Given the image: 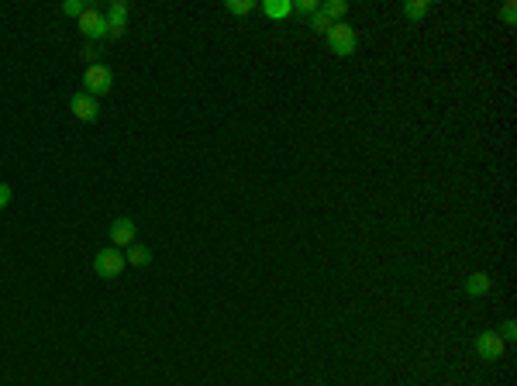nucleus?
<instances>
[{
  "label": "nucleus",
  "instance_id": "f03ea898",
  "mask_svg": "<svg viewBox=\"0 0 517 386\" xmlns=\"http://www.w3.org/2000/svg\"><path fill=\"white\" fill-rule=\"evenodd\" d=\"M110 86H114V73H110V66H86V73H83V90L90 93V97H101V93H110Z\"/></svg>",
  "mask_w": 517,
  "mask_h": 386
},
{
  "label": "nucleus",
  "instance_id": "6e6552de",
  "mask_svg": "<svg viewBox=\"0 0 517 386\" xmlns=\"http://www.w3.org/2000/svg\"><path fill=\"white\" fill-rule=\"evenodd\" d=\"M135 234H138L135 217H118V221H110V242H114V245L128 249L131 242H135Z\"/></svg>",
  "mask_w": 517,
  "mask_h": 386
},
{
  "label": "nucleus",
  "instance_id": "1a4fd4ad",
  "mask_svg": "<svg viewBox=\"0 0 517 386\" xmlns=\"http://www.w3.org/2000/svg\"><path fill=\"white\" fill-rule=\"evenodd\" d=\"M490 286H493V280L487 273H472V276L465 280V293H469V297H483V293H490Z\"/></svg>",
  "mask_w": 517,
  "mask_h": 386
},
{
  "label": "nucleus",
  "instance_id": "f257e3e1",
  "mask_svg": "<svg viewBox=\"0 0 517 386\" xmlns=\"http://www.w3.org/2000/svg\"><path fill=\"white\" fill-rule=\"evenodd\" d=\"M324 38H328V45H331V52H335V55H352V52L359 49L356 28L345 25V21H335V25H331V31H328Z\"/></svg>",
  "mask_w": 517,
  "mask_h": 386
},
{
  "label": "nucleus",
  "instance_id": "9d476101",
  "mask_svg": "<svg viewBox=\"0 0 517 386\" xmlns=\"http://www.w3.org/2000/svg\"><path fill=\"white\" fill-rule=\"evenodd\" d=\"M125 262H131V266H149V262H152V252H149L142 242H131L128 252H125Z\"/></svg>",
  "mask_w": 517,
  "mask_h": 386
},
{
  "label": "nucleus",
  "instance_id": "412c9836",
  "mask_svg": "<svg viewBox=\"0 0 517 386\" xmlns=\"http://www.w3.org/2000/svg\"><path fill=\"white\" fill-rule=\"evenodd\" d=\"M7 204H11V186H7V183H0V210H4Z\"/></svg>",
  "mask_w": 517,
  "mask_h": 386
},
{
  "label": "nucleus",
  "instance_id": "423d86ee",
  "mask_svg": "<svg viewBox=\"0 0 517 386\" xmlns=\"http://www.w3.org/2000/svg\"><path fill=\"white\" fill-rule=\"evenodd\" d=\"M103 18H107V38H121L128 31V4L125 0H114Z\"/></svg>",
  "mask_w": 517,
  "mask_h": 386
},
{
  "label": "nucleus",
  "instance_id": "39448f33",
  "mask_svg": "<svg viewBox=\"0 0 517 386\" xmlns=\"http://www.w3.org/2000/svg\"><path fill=\"white\" fill-rule=\"evenodd\" d=\"M69 110H73V118L86 121V125L101 118V103H97V97H90L86 90H79V93H73V97H69Z\"/></svg>",
  "mask_w": 517,
  "mask_h": 386
},
{
  "label": "nucleus",
  "instance_id": "2eb2a0df",
  "mask_svg": "<svg viewBox=\"0 0 517 386\" xmlns=\"http://www.w3.org/2000/svg\"><path fill=\"white\" fill-rule=\"evenodd\" d=\"M293 11H300V14L314 18V14L321 11V4H317V0H293Z\"/></svg>",
  "mask_w": 517,
  "mask_h": 386
},
{
  "label": "nucleus",
  "instance_id": "9b49d317",
  "mask_svg": "<svg viewBox=\"0 0 517 386\" xmlns=\"http://www.w3.org/2000/svg\"><path fill=\"white\" fill-rule=\"evenodd\" d=\"M345 11H348V4H345V0H324V4H321V14H324L331 25L345 18Z\"/></svg>",
  "mask_w": 517,
  "mask_h": 386
},
{
  "label": "nucleus",
  "instance_id": "aec40b11",
  "mask_svg": "<svg viewBox=\"0 0 517 386\" xmlns=\"http://www.w3.org/2000/svg\"><path fill=\"white\" fill-rule=\"evenodd\" d=\"M62 11H66L69 18H79L86 7H83V0H66V4H62Z\"/></svg>",
  "mask_w": 517,
  "mask_h": 386
},
{
  "label": "nucleus",
  "instance_id": "0eeeda50",
  "mask_svg": "<svg viewBox=\"0 0 517 386\" xmlns=\"http://www.w3.org/2000/svg\"><path fill=\"white\" fill-rule=\"evenodd\" d=\"M476 356L487 359V362L500 359V356H504V338L496 335V331H483V335H476Z\"/></svg>",
  "mask_w": 517,
  "mask_h": 386
},
{
  "label": "nucleus",
  "instance_id": "dca6fc26",
  "mask_svg": "<svg viewBox=\"0 0 517 386\" xmlns=\"http://www.w3.org/2000/svg\"><path fill=\"white\" fill-rule=\"evenodd\" d=\"M79 59H83V62H90V66H97V59H101V45H97V42L83 45V52H79Z\"/></svg>",
  "mask_w": 517,
  "mask_h": 386
},
{
  "label": "nucleus",
  "instance_id": "4468645a",
  "mask_svg": "<svg viewBox=\"0 0 517 386\" xmlns=\"http://www.w3.org/2000/svg\"><path fill=\"white\" fill-rule=\"evenodd\" d=\"M225 7H228L232 14H252V11H256V4H252V0H228Z\"/></svg>",
  "mask_w": 517,
  "mask_h": 386
},
{
  "label": "nucleus",
  "instance_id": "f3484780",
  "mask_svg": "<svg viewBox=\"0 0 517 386\" xmlns=\"http://www.w3.org/2000/svg\"><path fill=\"white\" fill-rule=\"evenodd\" d=\"M310 28H314V31H321V35H328V31H331V21H328V18L317 11V14L310 18Z\"/></svg>",
  "mask_w": 517,
  "mask_h": 386
},
{
  "label": "nucleus",
  "instance_id": "f8f14e48",
  "mask_svg": "<svg viewBox=\"0 0 517 386\" xmlns=\"http://www.w3.org/2000/svg\"><path fill=\"white\" fill-rule=\"evenodd\" d=\"M262 11H266L269 18H276V21H280V18H286V14L293 11V0H266V4H262Z\"/></svg>",
  "mask_w": 517,
  "mask_h": 386
},
{
  "label": "nucleus",
  "instance_id": "7ed1b4c3",
  "mask_svg": "<svg viewBox=\"0 0 517 386\" xmlns=\"http://www.w3.org/2000/svg\"><path fill=\"white\" fill-rule=\"evenodd\" d=\"M93 269H97L101 280H114V276H121V269H125V256H121L118 249H101L97 259H93Z\"/></svg>",
  "mask_w": 517,
  "mask_h": 386
},
{
  "label": "nucleus",
  "instance_id": "20e7f679",
  "mask_svg": "<svg viewBox=\"0 0 517 386\" xmlns=\"http://www.w3.org/2000/svg\"><path fill=\"white\" fill-rule=\"evenodd\" d=\"M79 31H83V38L101 42V38H107V18H103L97 7H86V11L79 14Z\"/></svg>",
  "mask_w": 517,
  "mask_h": 386
},
{
  "label": "nucleus",
  "instance_id": "6ab92c4d",
  "mask_svg": "<svg viewBox=\"0 0 517 386\" xmlns=\"http://www.w3.org/2000/svg\"><path fill=\"white\" fill-rule=\"evenodd\" d=\"M500 21H504V25H514L517 21V4H504V7H500Z\"/></svg>",
  "mask_w": 517,
  "mask_h": 386
},
{
  "label": "nucleus",
  "instance_id": "a211bd4d",
  "mask_svg": "<svg viewBox=\"0 0 517 386\" xmlns=\"http://www.w3.org/2000/svg\"><path fill=\"white\" fill-rule=\"evenodd\" d=\"M496 335L504 338V345H507V341H514V338H517V324H514V321H504V324H500V331H496Z\"/></svg>",
  "mask_w": 517,
  "mask_h": 386
},
{
  "label": "nucleus",
  "instance_id": "ddd939ff",
  "mask_svg": "<svg viewBox=\"0 0 517 386\" xmlns=\"http://www.w3.org/2000/svg\"><path fill=\"white\" fill-rule=\"evenodd\" d=\"M428 11H431L428 0H407V4H404V18H407V21H421Z\"/></svg>",
  "mask_w": 517,
  "mask_h": 386
}]
</instances>
